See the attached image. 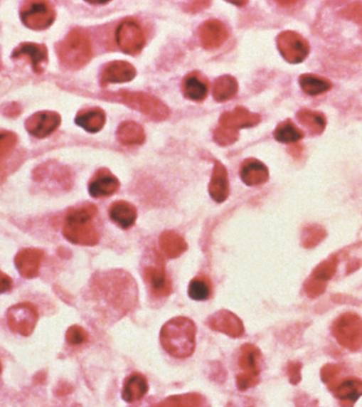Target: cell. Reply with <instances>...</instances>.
Instances as JSON below:
<instances>
[{"instance_id":"cell-1","label":"cell","mask_w":362,"mask_h":407,"mask_svg":"<svg viewBox=\"0 0 362 407\" xmlns=\"http://www.w3.org/2000/svg\"><path fill=\"white\" fill-rule=\"evenodd\" d=\"M160 343L171 356L188 359L196 347V324L184 316L172 318L162 326Z\"/></svg>"},{"instance_id":"cell-2","label":"cell","mask_w":362,"mask_h":407,"mask_svg":"<svg viewBox=\"0 0 362 407\" xmlns=\"http://www.w3.org/2000/svg\"><path fill=\"white\" fill-rule=\"evenodd\" d=\"M97 214V208L91 204L71 210L65 220L63 235L77 245H97L100 241V233L95 224Z\"/></svg>"},{"instance_id":"cell-3","label":"cell","mask_w":362,"mask_h":407,"mask_svg":"<svg viewBox=\"0 0 362 407\" xmlns=\"http://www.w3.org/2000/svg\"><path fill=\"white\" fill-rule=\"evenodd\" d=\"M141 274L153 300H164L172 294V280L166 273L164 257L157 250L144 255L141 263Z\"/></svg>"},{"instance_id":"cell-4","label":"cell","mask_w":362,"mask_h":407,"mask_svg":"<svg viewBox=\"0 0 362 407\" xmlns=\"http://www.w3.org/2000/svg\"><path fill=\"white\" fill-rule=\"evenodd\" d=\"M60 64L69 70H78L90 63L92 48L90 36L82 29H73L58 45Z\"/></svg>"},{"instance_id":"cell-5","label":"cell","mask_w":362,"mask_h":407,"mask_svg":"<svg viewBox=\"0 0 362 407\" xmlns=\"http://www.w3.org/2000/svg\"><path fill=\"white\" fill-rule=\"evenodd\" d=\"M240 372L236 376V386L240 391L257 386L261 374L262 354L252 344H245L240 347L238 359Z\"/></svg>"},{"instance_id":"cell-6","label":"cell","mask_w":362,"mask_h":407,"mask_svg":"<svg viewBox=\"0 0 362 407\" xmlns=\"http://www.w3.org/2000/svg\"><path fill=\"white\" fill-rule=\"evenodd\" d=\"M115 99L137 112H142L151 120H166L170 116V108L151 95L120 90L116 92Z\"/></svg>"},{"instance_id":"cell-7","label":"cell","mask_w":362,"mask_h":407,"mask_svg":"<svg viewBox=\"0 0 362 407\" xmlns=\"http://www.w3.org/2000/svg\"><path fill=\"white\" fill-rule=\"evenodd\" d=\"M331 332L340 346L359 352L362 349V317L355 313H344L334 322Z\"/></svg>"},{"instance_id":"cell-8","label":"cell","mask_w":362,"mask_h":407,"mask_svg":"<svg viewBox=\"0 0 362 407\" xmlns=\"http://www.w3.org/2000/svg\"><path fill=\"white\" fill-rule=\"evenodd\" d=\"M21 18L26 27L40 31L53 23L55 11L49 2L30 1L21 6Z\"/></svg>"},{"instance_id":"cell-9","label":"cell","mask_w":362,"mask_h":407,"mask_svg":"<svg viewBox=\"0 0 362 407\" xmlns=\"http://www.w3.org/2000/svg\"><path fill=\"white\" fill-rule=\"evenodd\" d=\"M6 319L11 330L23 337H29L36 329L38 312L33 305L23 302L11 307L6 312Z\"/></svg>"},{"instance_id":"cell-10","label":"cell","mask_w":362,"mask_h":407,"mask_svg":"<svg viewBox=\"0 0 362 407\" xmlns=\"http://www.w3.org/2000/svg\"><path fill=\"white\" fill-rule=\"evenodd\" d=\"M277 49L292 64L303 62L309 53V45L300 34L294 31L282 32L277 38Z\"/></svg>"},{"instance_id":"cell-11","label":"cell","mask_w":362,"mask_h":407,"mask_svg":"<svg viewBox=\"0 0 362 407\" xmlns=\"http://www.w3.org/2000/svg\"><path fill=\"white\" fill-rule=\"evenodd\" d=\"M116 41L124 53L136 56L144 47V32L136 21H125L117 29Z\"/></svg>"},{"instance_id":"cell-12","label":"cell","mask_w":362,"mask_h":407,"mask_svg":"<svg viewBox=\"0 0 362 407\" xmlns=\"http://www.w3.org/2000/svg\"><path fill=\"white\" fill-rule=\"evenodd\" d=\"M206 324L211 330L224 333L229 337L238 339L245 333V327L242 319L228 310H220L212 314L206 320Z\"/></svg>"},{"instance_id":"cell-13","label":"cell","mask_w":362,"mask_h":407,"mask_svg":"<svg viewBox=\"0 0 362 407\" xmlns=\"http://www.w3.org/2000/svg\"><path fill=\"white\" fill-rule=\"evenodd\" d=\"M135 407H211V404L201 393H188L166 398H149Z\"/></svg>"},{"instance_id":"cell-14","label":"cell","mask_w":362,"mask_h":407,"mask_svg":"<svg viewBox=\"0 0 362 407\" xmlns=\"http://www.w3.org/2000/svg\"><path fill=\"white\" fill-rule=\"evenodd\" d=\"M60 125V116L58 112H40L28 118L26 129L34 137H48L51 135Z\"/></svg>"},{"instance_id":"cell-15","label":"cell","mask_w":362,"mask_h":407,"mask_svg":"<svg viewBox=\"0 0 362 407\" xmlns=\"http://www.w3.org/2000/svg\"><path fill=\"white\" fill-rule=\"evenodd\" d=\"M198 34L201 45L207 51H213L222 46L229 36L226 26L216 19H210L203 23L199 28Z\"/></svg>"},{"instance_id":"cell-16","label":"cell","mask_w":362,"mask_h":407,"mask_svg":"<svg viewBox=\"0 0 362 407\" xmlns=\"http://www.w3.org/2000/svg\"><path fill=\"white\" fill-rule=\"evenodd\" d=\"M136 68L131 63L115 60L104 66L101 73L102 85L110 83H127L135 79Z\"/></svg>"},{"instance_id":"cell-17","label":"cell","mask_w":362,"mask_h":407,"mask_svg":"<svg viewBox=\"0 0 362 407\" xmlns=\"http://www.w3.org/2000/svg\"><path fill=\"white\" fill-rule=\"evenodd\" d=\"M260 121H261V116L259 114L249 112L246 108L238 106L233 112L223 114L220 119V125L225 129L238 131V129L255 127L259 125Z\"/></svg>"},{"instance_id":"cell-18","label":"cell","mask_w":362,"mask_h":407,"mask_svg":"<svg viewBox=\"0 0 362 407\" xmlns=\"http://www.w3.org/2000/svg\"><path fill=\"white\" fill-rule=\"evenodd\" d=\"M119 188H120L119 179L107 169H101L91 179L88 190L92 198L102 199L112 196L118 191Z\"/></svg>"},{"instance_id":"cell-19","label":"cell","mask_w":362,"mask_h":407,"mask_svg":"<svg viewBox=\"0 0 362 407\" xmlns=\"http://www.w3.org/2000/svg\"><path fill=\"white\" fill-rule=\"evenodd\" d=\"M44 253L36 248H27L15 257V265L23 278L31 279L38 276Z\"/></svg>"},{"instance_id":"cell-20","label":"cell","mask_w":362,"mask_h":407,"mask_svg":"<svg viewBox=\"0 0 362 407\" xmlns=\"http://www.w3.org/2000/svg\"><path fill=\"white\" fill-rule=\"evenodd\" d=\"M342 407H353L362 396V381L357 378L341 379L331 391Z\"/></svg>"},{"instance_id":"cell-21","label":"cell","mask_w":362,"mask_h":407,"mask_svg":"<svg viewBox=\"0 0 362 407\" xmlns=\"http://www.w3.org/2000/svg\"><path fill=\"white\" fill-rule=\"evenodd\" d=\"M14 58H26L30 60L33 70L36 73H43L48 62V51L45 45L26 44L19 45L12 54Z\"/></svg>"},{"instance_id":"cell-22","label":"cell","mask_w":362,"mask_h":407,"mask_svg":"<svg viewBox=\"0 0 362 407\" xmlns=\"http://www.w3.org/2000/svg\"><path fill=\"white\" fill-rule=\"evenodd\" d=\"M209 194L214 202L224 203L229 196V179L226 166L216 160L209 185Z\"/></svg>"},{"instance_id":"cell-23","label":"cell","mask_w":362,"mask_h":407,"mask_svg":"<svg viewBox=\"0 0 362 407\" xmlns=\"http://www.w3.org/2000/svg\"><path fill=\"white\" fill-rule=\"evenodd\" d=\"M240 179L247 186L263 185L270 177L267 166L255 158L245 160L240 168Z\"/></svg>"},{"instance_id":"cell-24","label":"cell","mask_w":362,"mask_h":407,"mask_svg":"<svg viewBox=\"0 0 362 407\" xmlns=\"http://www.w3.org/2000/svg\"><path fill=\"white\" fill-rule=\"evenodd\" d=\"M149 391V383L143 374L134 372L127 376L122 388V399L127 403L140 401Z\"/></svg>"},{"instance_id":"cell-25","label":"cell","mask_w":362,"mask_h":407,"mask_svg":"<svg viewBox=\"0 0 362 407\" xmlns=\"http://www.w3.org/2000/svg\"><path fill=\"white\" fill-rule=\"evenodd\" d=\"M108 212L112 222L116 223L122 229H129L133 227L138 216L135 206L125 201H117L110 206Z\"/></svg>"},{"instance_id":"cell-26","label":"cell","mask_w":362,"mask_h":407,"mask_svg":"<svg viewBox=\"0 0 362 407\" xmlns=\"http://www.w3.org/2000/svg\"><path fill=\"white\" fill-rule=\"evenodd\" d=\"M159 245L162 254L170 259L181 257L186 250L188 244L183 238L173 231H166L159 238Z\"/></svg>"},{"instance_id":"cell-27","label":"cell","mask_w":362,"mask_h":407,"mask_svg":"<svg viewBox=\"0 0 362 407\" xmlns=\"http://www.w3.org/2000/svg\"><path fill=\"white\" fill-rule=\"evenodd\" d=\"M106 122L105 112L101 108L82 110L75 118V123L90 133H97Z\"/></svg>"},{"instance_id":"cell-28","label":"cell","mask_w":362,"mask_h":407,"mask_svg":"<svg viewBox=\"0 0 362 407\" xmlns=\"http://www.w3.org/2000/svg\"><path fill=\"white\" fill-rule=\"evenodd\" d=\"M119 142L124 146H137L145 142V133L143 127L134 121H125L117 131Z\"/></svg>"},{"instance_id":"cell-29","label":"cell","mask_w":362,"mask_h":407,"mask_svg":"<svg viewBox=\"0 0 362 407\" xmlns=\"http://www.w3.org/2000/svg\"><path fill=\"white\" fill-rule=\"evenodd\" d=\"M182 92L188 100L201 102L207 98L208 85L196 75L192 73L184 79Z\"/></svg>"},{"instance_id":"cell-30","label":"cell","mask_w":362,"mask_h":407,"mask_svg":"<svg viewBox=\"0 0 362 407\" xmlns=\"http://www.w3.org/2000/svg\"><path fill=\"white\" fill-rule=\"evenodd\" d=\"M297 118L303 127L309 130L312 135H320L326 127V120L323 114L314 110H302L297 114Z\"/></svg>"},{"instance_id":"cell-31","label":"cell","mask_w":362,"mask_h":407,"mask_svg":"<svg viewBox=\"0 0 362 407\" xmlns=\"http://www.w3.org/2000/svg\"><path fill=\"white\" fill-rule=\"evenodd\" d=\"M188 295L191 300L196 302H206L212 296V282L209 277H195L191 280L188 287Z\"/></svg>"},{"instance_id":"cell-32","label":"cell","mask_w":362,"mask_h":407,"mask_svg":"<svg viewBox=\"0 0 362 407\" xmlns=\"http://www.w3.org/2000/svg\"><path fill=\"white\" fill-rule=\"evenodd\" d=\"M238 90V81L231 75H223L214 83L213 97L218 102H226L234 98Z\"/></svg>"},{"instance_id":"cell-33","label":"cell","mask_w":362,"mask_h":407,"mask_svg":"<svg viewBox=\"0 0 362 407\" xmlns=\"http://www.w3.org/2000/svg\"><path fill=\"white\" fill-rule=\"evenodd\" d=\"M301 88L309 96H318L331 90V82L315 75H302L299 79Z\"/></svg>"},{"instance_id":"cell-34","label":"cell","mask_w":362,"mask_h":407,"mask_svg":"<svg viewBox=\"0 0 362 407\" xmlns=\"http://www.w3.org/2000/svg\"><path fill=\"white\" fill-rule=\"evenodd\" d=\"M273 135L277 142L283 144H294L304 137V133L298 129L292 120L280 123Z\"/></svg>"},{"instance_id":"cell-35","label":"cell","mask_w":362,"mask_h":407,"mask_svg":"<svg viewBox=\"0 0 362 407\" xmlns=\"http://www.w3.org/2000/svg\"><path fill=\"white\" fill-rule=\"evenodd\" d=\"M336 270H337V258L333 255V257L319 264L312 273L311 278L316 279V280L323 283H327V281L333 278Z\"/></svg>"},{"instance_id":"cell-36","label":"cell","mask_w":362,"mask_h":407,"mask_svg":"<svg viewBox=\"0 0 362 407\" xmlns=\"http://www.w3.org/2000/svg\"><path fill=\"white\" fill-rule=\"evenodd\" d=\"M326 233L323 227L319 225H311L303 231L302 245L305 248H316L320 242L323 241Z\"/></svg>"},{"instance_id":"cell-37","label":"cell","mask_w":362,"mask_h":407,"mask_svg":"<svg viewBox=\"0 0 362 407\" xmlns=\"http://www.w3.org/2000/svg\"><path fill=\"white\" fill-rule=\"evenodd\" d=\"M321 379L327 385L329 391H333L337 383L342 379L341 367L339 365H335V364L325 365L321 370Z\"/></svg>"},{"instance_id":"cell-38","label":"cell","mask_w":362,"mask_h":407,"mask_svg":"<svg viewBox=\"0 0 362 407\" xmlns=\"http://www.w3.org/2000/svg\"><path fill=\"white\" fill-rule=\"evenodd\" d=\"M66 339L70 345H82L88 341V333L81 326L73 324L67 330Z\"/></svg>"},{"instance_id":"cell-39","label":"cell","mask_w":362,"mask_h":407,"mask_svg":"<svg viewBox=\"0 0 362 407\" xmlns=\"http://www.w3.org/2000/svg\"><path fill=\"white\" fill-rule=\"evenodd\" d=\"M17 136L13 133H0V162L6 159L16 146Z\"/></svg>"},{"instance_id":"cell-40","label":"cell","mask_w":362,"mask_h":407,"mask_svg":"<svg viewBox=\"0 0 362 407\" xmlns=\"http://www.w3.org/2000/svg\"><path fill=\"white\" fill-rule=\"evenodd\" d=\"M238 131L233 130L225 129V127H218L214 132V140L218 142L220 146H230L233 144L238 140Z\"/></svg>"},{"instance_id":"cell-41","label":"cell","mask_w":362,"mask_h":407,"mask_svg":"<svg viewBox=\"0 0 362 407\" xmlns=\"http://www.w3.org/2000/svg\"><path fill=\"white\" fill-rule=\"evenodd\" d=\"M327 283L321 282V281L316 280V279L309 277L304 285L305 293L311 298H317L319 296L324 293L326 289Z\"/></svg>"},{"instance_id":"cell-42","label":"cell","mask_w":362,"mask_h":407,"mask_svg":"<svg viewBox=\"0 0 362 407\" xmlns=\"http://www.w3.org/2000/svg\"><path fill=\"white\" fill-rule=\"evenodd\" d=\"M344 14L348 18L356 21L357 23L362 26V4H354L348 6Z\"/></svg>"},{"instance_id":"cell-43","label":"cell","mask_w":362,"mask_h":407,"mask_svg":"<svg viewBox=\"0 0 362 407\" xmlns=\"http://www.w3.org/2000/svg\"><path fill=\"white\" fill-rule=\"evenodd\" d=\"M301 364L299 361H292V363L288 365L287 374L289 376L290 383L292 384H298L301 381Z\"/></svg>"},{"instance_id":"cell-44","label":"cell","mask_w":362,"mask_h":407,"mask_svg":"<svg viewBox=\"0 0 362 407\" xmlns=\"http://www.w3.org/2000/svg\"><path fill=\"white\" fill-rule=\"evenodd\" d=\"M12 287V279L0 270V294L9 291Z\"/></svg>"},{"instance_id":"cell-45","label":"cell","mask_w":362,"mask_h":407,"mask_svg":"<svg viewBox=\"0 0 362 407\" xmlns=\"http://www.w3.org/2000/svg\"><path fill=\"white\" fill-rule=\"evenodd\" d=\"M210 2L207 1H195L192 4H188V12L196 13L199 11L203 10V9L207 8L209 6Z\"/></svg>"},{"instance_id":"cell-46","label":"cell","mask_w":362,"mask_h":407,"mask_svg":"<svg viewBox=\"0 0 362 407\" xmlns=\"http://www.w3.org/2000/svg\"><path fill=\"white\" fill-rule=\"evenodd\" d=\"M0 372H1V364H0Z\"/></svg>"}]
</instances>
